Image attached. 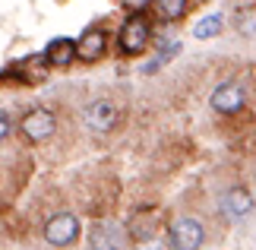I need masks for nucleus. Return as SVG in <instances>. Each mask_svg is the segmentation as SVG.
<instances>
[{"label":"nucleus","instance_id":"f257e3e1","mask_svg":"<svg viewBox=\"0 0 256 250\" xmlns=\"http://www.w3.org/2000/svg\"><path fill=\"white\" fill-rule=\"evenodd\" d=\"M152 38V26L142 13H133L126 23L120 26V51L124 54H142L146 45Z\"/></svg>","mask_w":256,"mask_h":250},{"label":"nucleus","instance_id":"2eb2a0df","mask_svg":"<svg viewBox=\"0 0 256 250\" xmlns=\"http://www.w3.org/2000/svg\"><path fill=\"white\" fill-rule=\"evenodd\" d=\"M10 130H13V121H10V114H6V111H0V139H6V136H10Z\"/></svg>","mask_w":256,"mask_h":250},{"label":"nucleus","instance_id":"1a4fd4ad","mask_svg":"<svg viewBox=\"0 0 256 250\" xmlns=\"http://www.w3.org/2000/svg\"><path fill=\"white\" fill-rule=\"evenodd\" d=\"M104 48H108V35L102 29H88V32L80 35V42H76V57L80 61H98L104 54Z\"/></svg>","mask_w":256,"mask_h":250},{"label":"nucleus","instance_id":"4468645a","mask_svg":"<svg viewBox=\"0 0 256 250\" xmlns=\"http://www.w3.org/2000/svg\"><path fill=\"white\" fill-rule=\"evenodd\" d=\"M238 29L244 35H256V7H247L238 13Z\"/></svg>","mask_w":256,"mask_h":250},{"label":"nucleus","instance_id":"f8f14e48","mask_svg":"<svg viewBox=\"0 0 256 250\" xmlns=\"http://www.w3.org/2000/svg\"><path fill=\"white\" fill-rule=\"evenodd\" d=\"M152 228H155L152 212H136V215L130 218V234L136 237V241H142V244L152 237Z\"/></svg>","mask_w":256,"mask_h":250},{"label":"nucleus","instance_id":"20e7f679","mask_svg":"<svg viewBox=\"0 0 256 250\" xmlns=\"http://www.w3.org/2000/svg\"><path fill=\"white\" fill-rule=\"evenodd\" d=\"M19 130H22V136L28 139V143H44V139L54 136L57 121H54V114L48 111V108H32V111L22 114Z\"/></svg>","mask_w":256,"mask_h":250},{"label":"nucleus","instance_id":"9d476101","mask_svg":"<svg viewBox=\"0 0 256 250\" xmlns=\"http://www.w3.org/2000/svg\"><path fill=\"white\" fill-rule=\"evenodd\" d=\"M44 61L51 67H66L76 61V42H70V38H54L51 45H48L44 51Z\"/></svg>","mask_w":256,"mask_h":250},{"label":"nucleus","instance_id":"0eeeda50","mask_svg":"<svg viewBox=\"0 0 256 250\" xmlns=\"http://www.w3.org/2000/svg\"><path fill=\"white\" fill-rule=\"evenodd\" d=\"M244 102H247V95H244V89H240L238 83L218 86V89L212 92V98H209V105H212L218 114H238L240 108H244Z\"/></svg>","mask_w":256,"mask_h":250},{"label":"nucleus","instance_id":"6e6552de","mask_svg":"<svg viewBox=\"0 0 256 250\" xmlns=\"http://www.w3.org/2000/svg\"><path fill=\"white\" fill-rule=\"evenodd\" d=\"M222 212H224V218H231V222H240V218H247L253 212V196L240 187L228 190V193L222 196Z\"/></svg>","mask_w":256,"mask_h":250},{"label":"nucleus","instance_id":"423d86ee","mask_svg":"<svg viewBox=\"0 0 256 250\" xmlns=\"http://www.w3.org/2000/svg\"><path fill=\"white\" fill-rule=\"evenodd\" d=\"M88 247L92 250H124L126 234L117 222H95L88 228Z\"/></svg>","mask_w":256,"mask_h":250},{"label":"nucleus","instance_id":"f03ea898","mask_svg":"<svg viewBox=\"0 0 256 250\" xmlns=\"http://www.w3.org/2000/svg\"><path fill=\"white\" fill-rule=\"evenodd\" d=\"M202 241H206V228L190 215L177 218V222H171V228H168V244L174 250H200Z\"/></svg>","mask_w":256,"mask_h":250},{"label":"nucleus","instance_id":"ddd939ff","mask_svg":"<svg viewBox=\"0 0 256 250\" xmlns=\"http://www.w3.org/2000/svg\"><path fill=\"white\" fill-rule=\"evenodd\" d=\"M155 13H158L162 19H168V23H174V19H180L186 13V0H152Z\"/></svg>","mask_w":256,"mask_h":250},{"label":"nucleus","instance_id":"39448f33","mask_svg":"<svg viewBox=\"0 0 256 250\" xmlns=\"http://www.w3.org/2000/svg\"><path fill=\"white\" fill-rule=\"evenodd\" d=\"M82 121L92 133H111L117 127V105L108 102V98H95V102L86 105L82 111Z\"/></svg>","mask_w":256,"mask_h":250},{"label":"nucleus","instance_id":"9b49d317","mask_svg":"<svg viewBox=\"0 0 256 250\" xmlns=\"http://www.w3.org/2000/svg\"><path fill=\"white\" fill-rule=\"evenodd\" d=\"M222 26H224V19H222L218 13H209V16H202L200 23L193 26V35L200 38V42H206V38H215V35H218Z\"/></svg>","mask_w":256,"mask_h":250},{"label":"nucleus","instance_id":"7ed1b4c3","mask_svg":"<svg viewBox=\"0 0 256 250\" xmlns=\"http://www.w3.org/2000/svg\"><path fill=\"white\" fill-rule=\"evenodd\" d=\"M76 237H80V218L73 212H57L48 218L44 241L51 247H70V244H76Z\"/></svg>","mask_w":256,"mask_h":250},{"label":"nucleus","instance_id":"dca6fc26","mask_svg":"<svg viewBox=\"0 0 256 250\" xmlns=\"http://www.w3.org/2000/svg\"><path fill=\"white\" fill-rule=\"evenodd\" d=\"M149 4H152V0H124V7H130V10H142Z\"/></svg>","mask_w":256,"mask_h":250}]
</instances>
